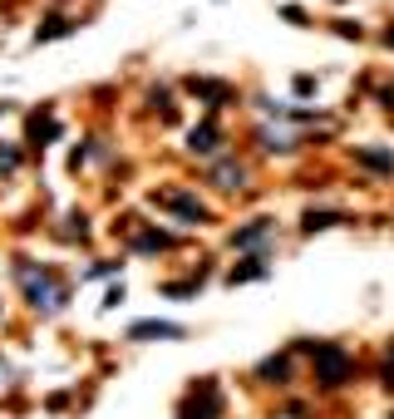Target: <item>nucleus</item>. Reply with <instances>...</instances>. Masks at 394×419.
Listing matches in <instances>:
<instances>
[{"label":"nucleus","mask_w":394,"mask_h":419,"mask_svg":"<svg viewBox=\"0 0 394 419\" xmlns=\"http://www.w3.org/2000/svg\"><path fill=\"white\" fill-rule=\"evenodd\" d=\"M286 375H291L286 360H266V365H261V380H286Z\"/></svg>","instance_id":"obj_4"},{"label":"nucleus","mask_w":394,"mask_h":419,"mask_svg":"<svg viewBox=\"0 0 394 419\" xmlns=\"http://www.w3.org/2000/svg\"><path fill=\"white\" fill-rule=\"evenodd\" d=\"M350 370H355V360H350L345 350H335V345H320V350H315V375H320V385H340Z\"/></svg>","instance_id":"obj_1"},{"label":"nucleus","mask_w":394,"mask_h":419,"mask_svg":"<svg viewBox=\"0 0 394 419\" xmlns=\"http://www.w3.org/2000/svg\"><path fill=\"white\" fill-rule=\"evenodd\" d=\"M143 336H167V340H178L183 331H178V326H153V321H148V326H133V340H143Z\"/></svg>","instance_id":"obj_3"},{"label":"nucleus","mask_w":394,"mask_h":419,"mask_svg":"<svg viewBox=\"0 0 394 419\" xmlns=\"http://www.w3.org/2000/svg\"><path fill=\"white\" fill-rule=\"evenodd\" d=\"M256 277H261V256H256V261H242V267H232V277H227V281L237 286V281H256Z\"/></svg>","instance_id":"obj_2"},{"label":"nucleus","mask_w":394,"mask_h":419,"mask_svg":"<svg viewBox=\"0 0 394 419\" xmlns=\"http://www.w3.org/2000/svg\"><path fill=\"white\" fill-rule=\"evenodd\" d=\"M365 168H375V173H389V168H394V158H389V153H365Z\"/></svg>","instance_id":"obj_5"},{"label":"nucleus","mask_w":394,"mask_h":419,"mask_svg":"<svg viewBox=\"0 0 394 419\" xmlns=\"http://www.w3.org/2000/svg\"><path fill=\"white\" fill-rule=\"evenodd\" d=\"M389 44H394V25H389Z\"/></svg>","instance_id":"obj_6"}]
</instances>
